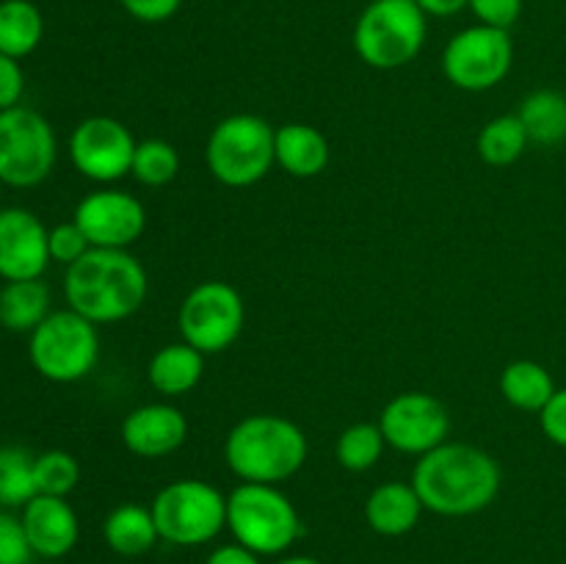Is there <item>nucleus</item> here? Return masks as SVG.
Here are the masks:
<instances>
[{"mask_svg": "<svg viewBox=\"0 0 566 564\" xmlns=\"http://www.w3.org/2000/svg\"><path fill=\"white\" fill-rule=\"evenodd\" d=\"M205 374V354L188 346L186 341L166 343L153 354L147 365V379L153 390L160 396L177 398L191 393L202 382Z\"/></svg>", "mask_w": 566, "mask_h": 564, "instance_id": "aec40b11", "label": "nucleus"}, {"mask_svg": "<svg viewBox=\"0 0 566 564\" xmlns=\"http://www.w3.org/2000/svg\"><path fill=\"white\" fill-rule=\"evenodd\" d=\"M39 564H59V562H44V558H42V562H39Z\"/></svg>", "mask_w": 566, "mask_h": 564, "instance_id": "ea45409f", "label": "nucleus"}, {"mask_svg": "<svg viewBox=\"0 0 566 564\" xmlns=\"http://www.w3.org/2000/svg\"><path fill=\"white\" fill-rule=\"evenodd\" d=\"M426 17H457L459 11L468 9V0H415Z\"/></svg>", "mask_w": 566, "mask_h": 564, "instance_id": "4c0bfd02", "label": "nucleus"}, {"mask_svg": "<svg viewBox=\"0 0 566 564\" xmlns=\"http://www.w3.org/2000/svg\"><path fill=\"white\" fill-rule=\"evenodd\" d=\"M28 357L39 376L55 385L86 379L99 359L97 324L75 310H53L28 335Z\"/></svg>", "mask_w": 566, "mask_h": 564, "instance_id": "0eeeda50", "label": "nucleus"}, {"mask_svg": "<svg viewBox=\"0 0 566 564\" xmlns=\"http://www.w3.org/2000/svg\"><path fill=\"white\" fill-rule=\"evenodd\" d=\"M119 6L133 17V20L158 25V22L171 20V17L180 11L182 0H119Z\"/></svg>", "mask_w": 566, "mask_h": 564, "instance_id": "c9c22d12", "label": "nucleus"}, {"mask_svg": "<svg viewBox=\"0 0 566 564\" xmlns=\"http://www.w3.org/2000/svg\"><path fill=\"white\" fill-rule=\"evenodd\" d=\"M423 514L412 481H385L365 501V523L381 536H403L418 525Z\"/></svg>", "mask_w": 566, "mask_h": 564, "instance_id": "a211bd4d", "label": "nucleus"}, {"mask_svg": "<svg viewBox=\"0 0 566 564\" xmlns=\"http://www.w3.org/2000/svg\"><path fill=\"white\" fill-rule=\"evenodd\" d=\"M368 3H376V0H368Z\"/></svg>", "mask_w": 566, "mask_h": 564, "instance_id": "a19ab883", "label": "nucleus"}, {"mask_svg": "<svg viewBox=\"0 0 566 564\" xmlns=\"http://www.w3.org/2000/svg\"><path fill=\"white\" fill-rule=\"evenodd\" d=\"M48 227L28 208L0 210V276L14 280H42L50 260Z\"/></svg>", "mask_w": 566, "mask_h": 564, "instance_id": "2eb2a0df", "label": "nucleus"}, {"mask_svg": "<svg viewBox=\"0 0 566 564\" xmlns=\"http://www.w3.org/2000/svg\"><path fill=\"white\" fill-rule=\"evenodd\" d=\"M307 435L282 415H249L238 420L224 440L227 468L241 481L280 484L307 462Z\"/></svg>", "mask_w": 566, "mask_h": 564, "instance_id": "7ed1b4c3", "label": "nucleus"}, {"mask_svg": "<svg viewBox=\"0 0 566 564\" xmlns=\"http://www.w3.org/2000/svg\"><path fill=\"white\" fill-rule=\"evenodd\" d=\"M385 435H381L379 424H352L348 429L340 431L335 446V457L340 462L343 470H352V473H363L370 470L385 453Z\"/></svg>", "mask_w": 566, "mask_h": 564, "instance_id": "cd10ccee", "label": "nucleus"}, {"mask_svg": "<svg viewBox=\"0 0 566 564\" xmlns=\"http://www.w3.org/2000/svg\"><path fill=\"white\" fill-rule=\"evenodd\" d=\"M429 17L415 0H376L354 25V50L374 70H401L412 64L429 36Z\"/></svg>", "mask_w": 566, "mask_h": 564, "instance_id": "39448f33", "label": "nucleus"}, {"mask_svg": "<svg viewBox=\"0 0 566 564\" xmlns=\"http://www.w3.org/2000/svg\"><path fill=\"white\" fill-rule=\"evenodd\" d=\"M531 144L525 125L517 114H503L486 122L475 138L481 160L490 166H512L514 160L523 158L525 147Z\"/></svg>", "mask_w": 566, "mask_h": 564, "instance_id": "a878e982", "label": "nucleus"}, {"mask_svg": "<svg viewBox=\"0 0 566 564\" xmlns=\"http://www.w3.org/2000/svg\"><path fill=\"white\" fill-rule=\"evenodd\" d=\"M514 64V42L509 31L473 25L451 36L442 50V72L462 92H490L506 81Z\"/></svg>", "mask_w": 566, "mask_h": 564, "instance_id": "9b49d317", "label": "nucleus"}, {"mask_svg": "<svg viewBox=\"0 0 566 564\" xmlns=\"http://www.w3.org/2000/svg\"><path fill=\"white\" fill-rule=\"evenodd\" d=\"M59 158L55 130L39 111L14 105L0 111V182L33 188L44 182Z\"/></svg>", "mask_w": 566, "mask_h": 564, "instance_id": "1a4fd4ad", "label": "nucleus"}, {"mask_svg": "<svg viewBox=\"0 0 566 564\" xmlns=\"http://www.w3.org/2000/svg\"><path fill=\"white\" fill-rule=\"evenodd\" d=\"M379 429L390 448L412 453V457H423V453L448 442L451 415H448L446 404L431 393L407 390L385 404L379 415Z\"/></svg>", "mask_w": 566, "mask_h": 564, "instance_id": "f8f14e48", "label": "nucleus"}, {"mask_svg": "<svg viewBox=\"0 0 566 564\" xmlns=\"http://www.w3.org/2000/svg\"><path fill=\"white\" fill-rule=\"evenodd\" d=\"M48 249L50 260H55L61 265H72L92 249V243H88L86 232L75 221H64V224H55L48 232Z\"/></svg>", "mask_w": 566, "mask_h": 564, "instance_id": "2f4dec72", "label": "nucleus"}, {"mask_svg": "<svg viewBox=\"0 0 566 564\" xmlns=\"http://www.w3.org/2000/svg\"><path fill=\"white\" fill-rule=\"evenodd\" d=\"M531 142L553 144L566 142V94L556 88H536L523 100L517 111Z\"/></svg>", "mask_w": 566, "mask_h": 564, "instance_id": "393cba45", "label": "nucleus"}, {"mask_svg": "<svg viewBox=\"0 0 566 564\" xmlns=\"http://www.w3.org/2000/svg\"><path fill=\"white\" fill-rule=\"evenodd\" d=\"M50 310V291L42 280H14L0 288V326L31 335Z\"/></svg>", "mask_w": 566, "mask_h": 564, "instance_id": "4be33fe9", "label": "nucleus"}, {"mask_svg": "<svg viewBox=\"0 0 566 564\" xmlns=\"http://www.w3.org/2000/svg\"><path fill=\"white\" fill-rule=\"evenodd\" d=\"M227 529L258 556H280L302 536V518L276 484L241 481L227 495Z\"/></svg>", "mask_w": 566, "mask_h": 564, "instance_id": "20e7f679", "label": "nucleus"}, {"mask_svg": "<svg viewBox=\"0 0 566 564\" xmlns=\"http://www.w3.org/2000/svg\"><path fill=\"white\" fill-rule=\"evenodd\" d=\"M103 540L119 556L136 558L149 553L160 540L153 509L142 506V503H119L105 518Z\"/></svg>", "mask_w": 566, "mask_h": 564, "instance_id": "412c9836", "label": "nucleus"}, {"mask_svg": "<svg viewBox=\"0 0 566 564\" xmlns=\"http://www.w3.org/2000/svg\"><path fill=\"white\" fill-rule=\"evenodd\" d=\"M247 307L230 282L205 280L186 293L177 310V326L188 346L208 354L227 352L241 337Z\"/></svg>", "mask_w": 566, "mask_h": 564, "instance_id": "9d476101", "label": "nucleus"}, {"mask_svg": "<svg viewBox=\"0 0 566 564\" xmlns=\"http://www.w3.org/2000/svg\"><path fill=\"white\" fill-rule=\"evenodd\" d=\"M556 390L558 387L553 382L551 370L542 363H534V359H514L501 374L503 398L514 409H523V412L539 415Z\"/></svg>", "mask_w": 566, "mask_h": 564, "instance_id": "5701e85b", "label": "nucleus"}, {"mask_svg": "<svg viewBox=\"0 0 566 564\" xmlns=\"http://www.w3.org/2000/svg\"><path fill=\"white\" fill-rule=\"evenodd\" d=\"M20 520L33 547V556L44 558V562L64 558L81 536V523H77L75 509L66 503V498L33 495L22 506Z\"/></svg>", "mask_w": 566, "mask_h": 564, "instance_id": "f3484780", "label": "nucleus"}, {"mask_svg": "<svg viewBox=\"0 0 566 564\" xmlns=\"http://www.w3.org/2000/svg\"><path fill=\"white\" fill-rule=\"evenodd\" d=\"M147 269L127 249L92 247L81 260L66 265V307L97 326L136 315L147 302Z\"/></svg>", "mask_w": 566, "mask_h": 564, "instance_id": "f03ea898", "label": "nucleus"}, {"mask_svg": "<svg viewBox=\"0 0 566 564\" xmlns=\"http://www.w3.org/2000/svg\"><path fill=\"white\" fill-rule=\"evenodd\" d=\"M539 426L553 446L566 448V387H558L539 412Z\"/></svg>", "mask_w": 566, "mask_h": 564, "instance_id": "72a5a7b5", "label": "nucleus"}, {"mask_svg": "<svg viewBox=\"0 0 566 564\" xmlns=\"http://www.w3.org/2000/svg\"><path fill=\"white\" fill-rule=\"evenodd\" d=\"M276 564H324V562H318V558H313V556H285V558H280Z\"/></svg>", "mask_w": 566, "mask_h": 564, "instance_id": "58836bf2", "label": "nucleus"}, {"mask_svg": "<svg viewBox=\"0 0 566 564\" xmlns=\"http://www.w3.org/2000/svg\"><path fill=\"white\" fill-rule=\"evenodd\" d=\"M205 564H263V556L243 547L241 542H230V545L213 547Z\"/></svg>", "mask_w": 566, "mask_h": 564, "instance_id": "e433bc0d", "label": "nucleus"}, {"mask_svg": "<svg viewBox=\"0 0 566 564\" xmlns=\"http://www.w3.org/2000/svg\"><path fill=\"white\" fill-rule=\"evenodd\" d=\"M274 155L276 164L291 177H318L329 166V142L324 133L304 122H287L276 127L274 136Z\"/></svg>", "mask_w": 566, "mask_h": 564, "instance_id": "6ab92c4d", "label": "nucleus"}, {"mask_svg": "<svg viewBox=\"0 0 566 564\" xmlns=\"http://www.w3.org/2000/svg\"><path fill=\"white\" fill-rule=\"evenodd\" d=\"M33 459L20 446H0V509H22L36 495Z\"/></svg>", "mask_w": 566, "mask_h": 564, "instance_id": "bb28decb", "label": "nucleus"}, {"mask_svg": "<svg viewBox=\"0 0 566 564\" xmlns=\"http://www.w3.org/2000/svg\"><path fill=\"white\" fill-rule=\"evenodd\" d=\"M0 564H33V547L11 509H0Z\"/></svg>", "mask_w": 566, "mask_h": 564, "instance_id": "7c9ffc66", "label": "nucleus"}, {"mask_svg": "<svg viewBox=\"0 0 566 564\" xmlns=\"http://www.w3.org/2000/svg\"><path fill=\"white\" fill-rule=\"evenodd\" d=\"M276 130L258 114H232L210 130L205 164L213 180L227 188H249L276 164Z\"/></svg>", "mask_w": 566, "mask_h": 564, "instance_id": "423d86ee", "label": "nucleus"}, {"mask_svg": "<svg viewBox=\"0 0 566 564\" xmlns=\"http://www.w3.org/2000/svg\"><path fill=\"white\" fill-rule=\"evenodd\" d=\"M33 481H36V495L66 498L81 481V462L70 451L36 453L33 459Z\"/></svg>", "mask_w": 566, "mask_h": 564, "instance_id": "c756f323", "label": "nucleus"}, {"mask_svg": "<svg viewBox=\"0 0 566 564\" xmlns=\"http://www.w3.org/2000/svg\"><path fill=\"white\" fill-rule=\"evenodd\" d=\"M468 9L481 25L509 31L523 14V0H468Z\"/></svg>", "mask_w": 566, "mask_h": 564, "instance_id": "473e14b6", "label": "nucleus"}, {"mask_svg": "<svg viewBox=\"0 0 566 564\" xmlns=\"http://www.w3.org/2000/svg\"><path fill=\"white\" fill-rule=\"evenodd\" d=\"M44 36V17L31 0H0V53L25 59Z\"/></svg>", "mask_w": 566, "mask_h": 564, "instance_id": "b1692460", "label": "nucleus"}, {"mask_svg": "<svg viewBox=\"0 0 566 564\" xmlns=\"http://www.w3.org/2000/svg\"><path fill=\"white\" fill-rule=\"evenodd\" d=\"M149 509L160 540L177 547L208 545L227 529V495L202 479L171 481Z\"/></svg>", "mask_w": 566, "mask_h": 564, "instance_id": "6e6552de", "label": "nucleus"}, {"mask_svg": "<svg viewBox=\"0 0 566 564\" xmlns=\"http://www.w3.org/2000/svg\"><path fill=\"white\" fill-rule=\"evenodd\" d=\"M136 136L114 116H88L70 136V160L86 180L116 182L130 175Z\"/></svg>", "mask_w": 566, "mask_h": 564, "instance_id": "ddd939ff", "label": "nucleus"}, {"mask_svg": "<svg viewBox=\"0 0 566 564\" xmlns=\"http://www.w3.org/2000/svg\"><path fill=\"white\" fill-rule=\"evenodd\" d=\"M22 92H25V75H22L20 61L0 53V111L20 105Z\"/></svg>", "mask_w": 566, "mask_h": 564, "instance_id": "f704fd0d", "label": "nucleus"}, {"mask_svg": "<svg viewBox=\"0 0 566 564\" xmlns=\"http://www.w3.org/2000/svg\"><path fill=\"white\" fill-rule=\"evenodd\" d=\"M501 464L484 448L468 442H442L418 457L412 487L426 512L442 518H470L490 506L501 492Z\"/></svg>", "mask_w": 566, "mask_h": 564, "instance_id": "f257e3e1", "label": "nucleus"}, {"mask_svg": "<svg viewBox=\"0 0 566 564\" xmlns=\"http://www.w3.org/2000/svg\"><path fill=\"white\" fill-rule=\"evenodd\" d=\"M122 442L142 459H164L188 440V420L175 404H142L122 420Z\"/></svg>", "mask_w": 566, "mask_h": 564, "instance_id": "dca6fc26", "label": "nucleus"}, {"mask_svg": "<svg viewBox=\"0 0 566 564\" xmlns=\"http://www.w3.org/2000/svg\"><path fill=\"white\" fill-rule=\"evenodd\" d=\"M180 171V155L166 138H144L136 144L130 175L147 188H164Z\"/></svg>", "mask_w": 566, "mask_h": 564, "instance_id": "c85d7f7f", "label": "nucleus"}, {"mask_svg": "<svg viewBox=\"0 0 566 564\" xmlns=\"http://www.w3.org/2000/svg\"><path fill=\"white\" fill-rule=\"evenodd\" d=\"M72 221L86 232L92 247L127 249L147 230V210L133 194L119 188H97L77 202Z\"/></svg>", "mask_w": 566, "mask_h": 564, "instance_id": "4468645a", "label": "nucleus"}]
</instances>
